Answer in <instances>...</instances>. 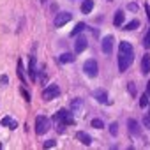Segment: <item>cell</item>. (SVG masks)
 I'll use <instances>...</instances> for the list:
<instances>
[{
	"instance_id": "cell-35",
	"label": "cell",
	"mask_w": 150,
	"mask_h": 150,
	"mask_svg": "<svg viewBox=\"0 0 150 150\" xmlns=\"http://www.w3.org/2000/svg\"><path fill=\"white\" fill-rule=\"evenodd\" d=\"M108 2H113V0H108Z\"/></svg>"
},
{
	"instance_id": "cell-25",
	"label": "cell",
	"mask_w": 150,
	"mask_h": 150,
	"mask_svg": "<svg viewBox=\"0 0 150 150\" xmlns=\"http://www.w3.org/2000/svg\"><path fill=\"white\" fill-rule=\"evenodd\" d=\"M143 125H145L146 129H150V111H148V113L143 117Z\"/></svg>"
},
{
	"instance_id": "cell-29",
	"label": "cell",
	"mask_w": 150,
	"mask_h": 150,
	"mask_svg": "<svg viewBox=\"0 0 150 150\" xmlns=\"http://www.w3.org/2000/svg\"><path fill=\"white\" fill-rule=\"evenodd\" d=\"M7 83H9V78L6 76V74H4V76L0 78V85H7Z\"/></svg>"
},
{
	"instance_id": "cell-11",
	"label": "cell",
	"mask_w": 150,
	"mask_h": 150,
	"mask_svg": "<svg viewBox=\"0 0 150 150\" xmlns=\"http://www.w3.org/2000/svg\"><path fill=\"white\" fill-rule=\"evenodd\" d=\"M28 74H30V80L35 81L37 78V71H35V57L30 55V64H28Z\"/></svg>"
},
{
	"instance_id": "cell-32",
	"label": "cell",
	"mask_w": 150,
	"mask_h": 150,
	"mask_svg": "<svg viewBox=\"0 0 150 150\" xmlns=\"http://www.w3.org/2000/svg\"><path fill=\"white\" fill-rule=\"evenodd\" d=\"M21 94H23V97H25L27 101H30V96H28V92H27L25 88H21Z\"/></svg>"
},
{
	"instance_id": "cell-19",
	"label": "cell",
	"mask_w": 150,
	"mask_h": 150,
	"mask_svg": "<svg viewBox=\"0 0 150 150\" xmlns=\"http://www.w3.org/2000/svg\"><path fill=\"white\" fill-rule=\"evenodd\" d=\"M113 23H115L117 27H120V25L124 23V11H117V13H115V16H113Z\"/></svg>"
},
{
	"instance_id": "cell-6",
	"label": "cell",
	"mask_w": 150,
	"mask_h": 150,
	"mask_svg": "<svg viewBox=\"0 0 150 150\" xmlns=\"http://www.w3.org/2000/svg\"><path fill=\"white\" fill-rule=\"evenodd\" d=\"M113 44H115V37H113V35H106V37L101 41L103 53H104V55H111V51H113Z\"/></svg>"
},
{
	"instance_id": "cell-15",
	"label": "cell",
	"mask_w": 150,
	"mask_h": 150,
	"mask_svg": "<svg viewBox=\"0 0 150 150\" xmlns=\"http://www.w3.org/2000/svg\"><path fill=\"white\" fill-rule=\"evenodd\" d=\"M94 9V0H83V4H81V13L83 14H90Z\"/></svg>"
},
{
	"instance_id": "cell-12",
	"label": "cell",
	"mask_w": 150,
	"mask_h": 150,
	"mask_svg": "<svg viewBox=\"0 0 150 150\" xmlns=\"http://www.w3.org/2000/svg\"><path fill=\"white\" fill-rule=\"evenodd\" d=\"M150 72V55H143L141 58V74H148Z\"/></svg>"
},
{
	"instance_id": "cell-34",
	"label": "cell",
	"mask_w": 150,
	"mask_h": 150,
	"mask_svg": "<svg viewBox=\"0 0 150 150\" xmlns=\"http://www.w3.org/2000/svg\"><path fill=\"white\" fill-rule=\"evenodd\" d=\"M146 13H148V20H150V7H146Z\"/></svg>"
},
{
	"instance_id": "cell-4",
	"label": "cell",
	"mask_w": 150,
	"mask_h": 150,
	"mask_svg": "<svg viewBox=\"0 0 150 150\" xmlns=\"http://www.w3.org/2000/svg\"><path fill=\"white\" fill-rule=\"evenodd\" d=\"M83 72L87 74V76H90V78H96L97 74H99V67H97V62H96L94 58L87 60V62L83 64Z\"/></svg>"
},
{
	"instance_id": "cell-21",
	"label": "cell",
	"mask_w": 150,
	"mask_h": 150,
	"mask_svg": "<svg viewBox=\"0 0 150 150\" xmlns=\"http://www.w3.org/2000/svg\"><path fill=\"white\" fill-rule=\"evenodd\" d=\"M90 125H92L94 129H103V127H104V122H103L101 118H94V120L90 122Z\"/></svg>"
},
{
	"instance_id": "cell-2",
	"label": "cell",
	"mask_w": 150,
	"mask_h": 150,
	"mask_svg": "<svg viewBox=\"0 0 150 150\" xmlns=\"http://www.w3.org/2000/svg\"><path fill=\"white\" fill-rule=\"evenodd\" d=\"M53 118H55V122L64 124V125H74V124H76V120H74L72 113H69L67 110H58V111L55 113Z\"/></svg>"
},
{
	"instance_id": "cell-26",
	"label": "cell",
	"mask_w": 150,
	"mask_h": 150,
	"mask_svg": "<svg viewBox=\"0 0 150 150\" xmlns=\"http://www.w3.org/2000/svg\"><path fill=\"white\" fill-rule=\"evenodd\" d=\"M127 90L131 92V96H132V97L136 96V87H134V83H129V85H127Z\"/></svg>"
},
{
	"instance_id": "cell-27",
	"label": "cell",
	"mask_w": 150,
	"mask_h": 150,
	"mask_svg": "<svg viewBox=\"0 0 150 150\" xmlns=\"http://www.w3.org/2000/svg\"><path fill=\"white\" fill-rule=\"evenodd\" d=\"M55 145H57L55 139H48V141H44V148H51V146H55Z\"/></svg>"
},
{
	"instance_id": "cell-14",
	"label": "cell",
	"mask_w": 150,
	"mask_h": 150,
	"mask_svg": "<svg viewBox=\"0 0 150 150\" xmlns=\"http://www.w3.org/2000/svg\"><path fill=\"white\" fill-rule=\"evenodd\" d=\"M57 60H58L60 64H71V62H74V60H76V57H74L72 53H64V55L57 57Z\"/></svg>"
},
{
	"instance_id": "cell-23",
	"label": "cell",
	"mask_w": 150,
	"mask_h": 150,
	"mask_svg": "<svg viewBox=\"0 0 150 150\" xmlns=\"http://www.w3.org/2000/svg\"><path fill=\"white\" fill-rule=\"evenodd\" d=\"M143 46L146 48V50H150V30L146 32V35L143 37Z\"/></svg>"
},
{
	"instance_id": "cell-1",
	"label": "cell",
	"mask_w": 150,
	"mask_h": 150,
	"mask_svg": "<svg viewBox=\"0 0 150 150\" xmlns=\"http://www.w3.org/2000/svg\"><path fill=\"white\" fill-rule=\"evenodd\" d=\"M118 71L120 72H125L129 69V65L134 62V48L131 46V42L127 41H122L120 46H118Z\"/></svg>"
},
{
	"instance_id": "cell-18",
	"label": "cell",
	"mask_w": 150,
	"mask_h": 150,
	"mask_svg": "<svg viewBox=\"0 0 150 150\" xmlns=\"http://www.w3.org/2000/svg\"><path fill=\"white\" fill-rule=\"evenodd\" d=\"M83 30H87V25H85V23H78L76 27L72 28V32H71V37H76V35H80Z\"/></svg>"
},
{
	"instance_id": "cell-33",
	"label": "cell",
	"mask_w": 150,
	"mask_h": 150,
	"mask_svg": "<svg viewBox=\"0 0 150 150\" xmlns=\"http://www.w3.org/2000/svg\"><path fill=\"white\" fill-rule=\"evenodd\" d=\"M146 96H150V81L146 83Z\"/></svg>"
},
{
	"instance_id": "cell-31",
	"label": "cell",
	"mask_w": 150,
	"mask_h": 150,
	"mask_svg": "<svg viewBox=\"0 0 150 150\" xmlns=\"http://www.w3.org/2000/svg\"><path fill=\"white\" fill-rule=\"evenodd\" d=\"M46 78H48V76H46V72H44V67H41V80L46 81Z\"/></svg>"
},
{
	"instance_id": "cell-17",
	"label": "cell",
	"mask_w": 150,
	"mask_h": 150,
	"mask_svg": "<svg viewBox=\"0 0 150 150\" xmlns=\"http://www.w3.org/2000/svg\"><path fill=\"white\" fill-rule=\"evenodd\" d=\"M2 125H4V127H9V129H16V127H18V122L13 120L11 117H4V118H2Z\"/></svg>"
},
{
	"instance_id": "cell-24",
	"label": "cell",
	"mask_w": 150,
	"mask_h": 150,
	"mask_svg": "<svg viewBox=\"0 0 150 150\" xmlns=\"http://www.w3.org/2000/svg\"><path fill=\"white\" fill-rule=\"evenodd\" d=\"M139 106H141V108H146V106H148V96H146V94L139 99Z\"/></svg>"
},
{
	"instance_id": "cell-16",
	"label": "cell",
	"mask_w": 150,
	"mask_h": 150,
	"mask_svg": "<svg viewBox=\"0 0 150 150\" xmlns=\"http://www.w3.org/2000/svg\"><path fill=\"white\" fill-rule=\"evenodd\" d=\"M81 108H83V99H74V101L71 103V110H72V113H80Z\"/></svg>"
},
{
	"instance_id": "cell-30",
	"label": "cell",
	"mask_w": 150,
	"mask_h": 150,
	"mask_svg": "<svg viewBox=\"0 0 150 150\" xmlns=\"http://www.w3.org/2000/svg\"><path fill=\"white\" fill-rule=\"evenodd\" d=\"M127 9H129V11H132V13H136V11H138V6H136V4H129V6H127Z\"/></svg>"
},
{
	"instance_id": "cell-3",
	"label": "cell",
	"mask_w": 150,
	"mask_h": 150,
	"mask_svg": "<svg viewBox=\"0 0 150 150\" xmlns=\"http://www.w3.org/2000/svg\"><path fill=\"white\" fill-rule=\"evenodd\" d=\"M50 127H51V124H50V118H48V117L39 115V117L35 118V132H37L39 136H42L44 132H48Z\"/></svg>"
},
{
	"instance_id": "cell-10",
	"label": "cell",
	"mask_w": 150,
	"mask_h": 150,
	"mask_svg": "<svg viewBox=\"0 0 150 150\" xmlns=\"http://www.w3.org/2000/svg\"><path fill=\"white\" fill-rule=\"evenodd\" d=\"M87 48H88V41H87V37H78L76 42H74V50H76V53H83Z\"/></svg>"
},
{
	"instance_id": "cell-13",
	"label": "cell",
	"mask_w": 150,
	"mask_h": 150,
	"mask_svg": "<svg viewBox=\"0 0 150 150\" xmlns=\"http://www.w3.org/2000/svg\"><path fill=\"white\" fill-rule=\"evenodd\" d=\"M76 139H80V141H81L83 145H87V146L92 143V136H90V134H87V132H83V131L76 132Z\"/></svg>"
},
{
	"instance_id": "cell-7",
	"label": "cell",
	"mask_w": 150,
	"mask_h": 150,
	"mask_svg": "<svg viewBox=\"0 0 150 150\" xmlns=\"http://www.w3.org/2000/svg\"><path fill=\"white\" fill-rule=\"evenodd\" d=\"M72 20V14L71 13H67V11H64V13H58L57 16H55V27H64L65 23H69Z\"/></svg>"
},
{
	"instance_id": "cell-5",
	"label": "cell",
	"mask_w": 150,
	"mask_h": 150,
	"mask_svg": "<svg viewBox=\"0 0 150 150\" xmlns=\"http://www.w3.org/2000/svg\"><path fill=\"white\" fill-rule=\"evenodd\" d=\"M58 94H60V88H58V85L51 83V85H48V87L44 88V92H42V99H44V101H51V99H55Z\"/></svg>"
},
{
	"instance_id": "cell-9",
	"label": "cell",
	"mask_w": 150,
	"mask_h": 150,
	"mask_svg": "<svg viewBox=\"0 0 150 150\" xmlns=\"http://www.w3.org/2000/svg\"><path fill=\"white\" fill-rule=\"evenodd\" d=\"M94 97H96V101L101 103V104H110V101H108V92H106L104 88H97V90L94 92Z\"/></svg>"
},
{
	"instance_id": "cell-8",
	"label": "cell",
	"mask_w": 150,
	"mask_h": 150,
	"mask_svg": "<svg viewBox=\"0 0 150 150\" xmlns=\"http://www.w3.org/2000/svg\"><path fill=\"white\" fill-rule=\"evenodd\" d=\"M127 131L134 136V138H138L139 134H141V127H139V124L134 120V118H131V120H127Z\"/></svg>"
},
{
	"instance_id": "cell-28",
	"label": "cell",
	"mask_w": 150,
	"mask_h": 150,
	"mask_svg": "<svg viewBox=\"0 0 150 150\" xmlns=\"http://www.w3.org/2000/svg\"><path fill=\"white\" fill-rule=\"evenodd\" d=\"M18 76L21 78V81H25V78H23V67H21V62H18Z\"/></svg>"
},
{
	"instance_id": "cell-20",
	"label": "cell",
	"mask_w": 150,
	"mask_h": 150,
	"mask_svg": "<svg viewBox=\"0 0 150 150\" xmlns=\"http://www.w3.org/2000/svg\"><path fill=\"white\" fill-rule=\"evenodd\" d=\"M138 27H139V21H138V20H132V21H129V23L124 27V30H136Z\"/></svg>"
},
{
	"instance_id": "cell-22",
	"label": "cell",
	"mask_w": 150,
	"mask_h": 150,
	"mask_svg": "<svg viewBox=\"0 0 150 150\" xmlns=\"http://www.w3.org/2000/svg\"><path fill=\"white\" fill-rule=\"evenodd\" d=\"M110 132H111V136H117V134H118V124H117V122H113V124L110 125Z\"/></svg>"
}]
</instances>
